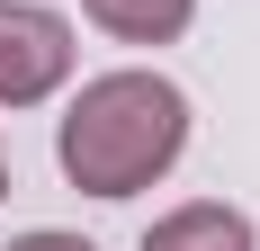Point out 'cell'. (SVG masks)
Listing matches in <instances>:
<instances>
[{"instance_id":"3957f363","label":"cell","mask_w":260,"mask_h":251,"mask_svg":"<svg viewBox=\"0 0 260 251\" xmlns=\"http://www.w3.org/2000/svg\"><path fill=\"white\" fill-rule=\"evenodd\" d=\"M135 251H251V215L224 198H198V206H171Z\"/></svg>"},{"instance_id":"7a4b0ae2","label":"cell","mask_w":260,"mask_h":251,"mask_svg":"<svg viewBox=\"0 0 260 251\" xmlns=\"http://www.w3.org/2000/svg\"><path fill=\"white\" fill-rule=\"evenodd\" d=\"M72 81V27L36 0H0V108H36Z\"/></svg>"},{"instance_id":"8992f818","label":"cell","mask_w":260,"mask_h":251,"mask_svg":"<svg viewBox=\"0 0 260 251\" xmlns=\"http://www.w3.org/2000/svg\"><path fill=\"white\" fill-rule=\"evenodd\" d=\"M0 189H9V152H0Z\"/></svg>"},{"instance_id":"277c9868","label":"cell","mask_w":260,"mask_h":251,"mask_svg":"<svg viewBox=\"0 0 260 251\" xmlns=\"http://www.w3.org/2000/svg\"><path fill=\"white\" fill-rule=\"evenodd\" d=\"M81 18L108 27L117 45H171V36H188L198 0H81Z\"/></svg>"},{"instance_id":"5b68a950","label":"cell","mask_w":260,"mask_h":251,"mask_svg":"<svg viewBox=\"0 0 260 251\" xmlns=\"http://www.w3.org/2000/svg\"><path fill=\"white\" fill-rule=\"evenodd\" d=\"M9 251H99V242H81V233H18Z\"/></svg>"},{"instance_id":"6da1fadb","label":"cell","mask_w":260,"mask_h":251,"mask_svg":"<svg viewBox=\"0 0 260 251\" xmlns=\"http://www.w3.org/2000/svg\"><path fill=\"white\" fill-rule=\"evenodd\" d=\"M188 144V99L171 90L161 72H99L81 81V99L63 108V179L81 198H135L153 189Z\"/></svg>"}]
</instances>
